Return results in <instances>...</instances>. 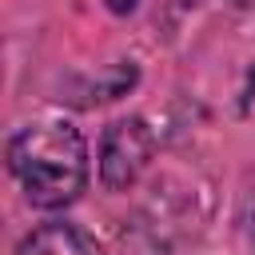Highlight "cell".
Returning a JSON list of instances; mask_svg holds the SVG:
<instances>
[{"label":"cell","instance_id":"6da1fadb","mask_svg":"<svg viewBox=\"0 0 255 255\" xmlns=\"http://www.w3.org/2000/svg\"><path fill=\"white\" fill-rule=\"evenodd\" d=\"M8 171L36 211L72 207L92 179L88 139L68 120L24 124L8 135Z\"/></svg>","mask_w":255,"mask_h":255},{"label":"cell","instance_id":"7a4b0ae2","mask_svg":"<svg viewBox=\"0 0 255 255\" xmlns=\"http://www.w3.org/2000/svg\"><path fill=\"white\" fill-rule=\"evenodd\" d=\"M151 155H155V135H151L147 120H139V116L112 120L100 135V155H96L100 187L112 191V195L131 191L135 179L147 171Z\"/></svg>","mask_w":255,"mask_h":255},{"label":"cell","instance_id":"3957f363","mask_svg":"<svg viewBox=\"0 0 255 255\" xmlns=\"http://www.w3.org/2000/svg\"><path fill=\"white\" fill-rule=\"evenodd\" d=\"M16 255H104V247L80 223H72V219H48V223L32 227L20 239Z\"/></svg>","mask_w":255,"mask_h":255},{"label":"cell","instance_id":"277c9868","mask_svg":"<svg viewBox=\"0 0 255 255\" xmlns=\"http://www.w3.org/2000/svg\"><path fill=\"white\" fill-rule=\"evenodd\" d=\"M135 80H139V68L131 64V60H120V64H108L96 80H88L84 88H80V96H72L80 108H96V104H108V100H120V96H128L131 88H135Z\"/></svg>","mask_w":255,"mask_h":255},{"label":"cell","instance_id":"5b68a950","mask_svg":"<svg viewBox=\"0 0 255 255\" xmlns=\"http://www.w3.org/2000/svg\"><path fill=\"white\" fill-rule=\"evenodd\" d=\"M104 8H108L112 16H131V12L139 8V0H104Z\"/></svg>","mask_w":255,"mask_h":255},{"label":"cell","instance_id":"8992f818","mask_svg":"<svg viewBox=\"0 0 255 255\" xmlns=\"http://www.w3.org/2000/svg\"><path fill=\"white\" fill-rule=\"evenodd\" d=\"M231 4H235V8H251L255 0H231Z\"/></svg>","mask_w":255,"mask_h":255},{"label":"cell","instance_id":"52a82bcc","mask_svg":"<svg viewBox=\"0 0 255 255\" xmlns=\"http://www.w3.org/2000/svg\"><path fill=\"white\" fill-rule=\"evenodd\" d=\"M251 96H255V72H251Z\"/></svg>","mask_w":255,"mask_h":255},{"label":"cell","instance_id":"ba28073f","mask_svg":"<svg viewBox=\"0 0 255 255\" xmlns=\"http://www.w3.org/2000/svg\"><path fill=\"white\" fill-rule=\"evenodd\" d=\"M183 4H199V0H183Z\"/></svg>","mask_w":255,"mask_h":255}]
</instances>
